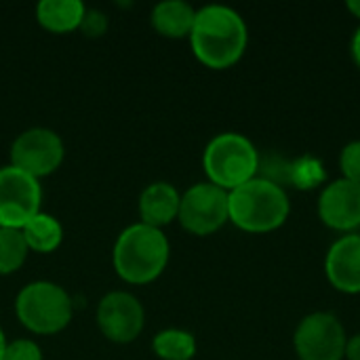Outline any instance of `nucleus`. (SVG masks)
<instances>
[{
	"label": "nucleus",
	"mask_w": 360,
	"mask_h": 360,
	"mask_svg": "<svg viewBox=\"0 0 360 360\" xmlns=\"http://www.w3.org/2000/svg\"><path fill=\"white\" fill-rule=\"evenodd\" d=\"M194 57L209 70H228L236 65L249 46V27L245 17L226 4H207L196 8L190 32Z\"/></svg>",
	"instance_id": "obj_1"
},
{
	"label": "nucleus",
	"mask_w": 360,
	"mask_h": 360,
	"mask_svg": "<svg viewBox=\"0 0 360 360\" xmlns=\"http://www.w3.org/2000/svg\"><path fill=\"white\" fill-rule=\"evenodd\" d=\"M171 245L165 230L141 221L124 228L112 249V266L127 285H150L169 266Z\"/></svg>",
	"instance_id": "obj_2"
},
{
	"label": "nucleus",
	"mask_w": 360,
	"mask_h": 360,
	"mask_svg": "<svg viewBox=\"0 0 360 360\" xmlns=\"http://www.w3.org/2000/svg\"><path fill=\"white\" fill-rule=\"evenodd\" d=\"M230 224L247 234H268L285 226L291 213V200L285 188L268 177L251 181L228 192Z\"/></svg>",
	"instance_id": "obj_3"
},
{
	"label": "nucleus",
	"mask_w": 360,
	"mask_h": 360,
	"mask_svg": "<svg viewBox=\"0 0 360 360\" xmlns=\"http://www.w3.org/2000/svg\"><path fill=\"white\" fill-rule=\"evenodd\" d=\"M259 162L262 158L255 143L236 131L215 135L202 152V169L207 181L226 192H232L257 177Z\"/></svg>",
	"instance_id": "obj_4"
},
{
	"label": "nucleus",
	"mask_w": 360,
	"mask_h": 360,
	"mask_svg": "<svg viewBox=\"0 0 360 360\" xmlns=\"http://www.w3.org/2000/svg\"><path fill=\"white\" fill-rule=\"evenodd\" d=\"M15 314L30 333L57 335L70 325L74 304L61 285L51 281H34L17 293Z\"/></svg>",
	"instance_id": "obj_5"
},
{
	"label": "nucleus",
	"mask_w": 360,
	"mask_h": 360,
	"mask_svg": "<svg viewBox=\"0 0 360 360\" xmlns=\"http://www.w3.org/2000/svg\"><path fill=\"white\" fill-rule=\"evenodd\" d=\"M8 158L15 169L42 179L53 175L65 158V143L59 133L46 127H32L19 133L8 150Z\"/></svg>",
	"instance_id": "obj_6"
},
{
	"label": "nucleus",
	"mask_w": 360,
	"mask_h": 360,
	"mask_svg": "<svg viewBox=\"0 0 360 360\" xmlns=\"http://www.w3.org/2000/svg\"><path fill=\"white\" fill-rule=\"evenodd\" d=\"M177 221L192 236H211L219 232L230 221L228 192L209 181L190 186L181 192Z\"/></svg>",
	"instance_id": "obj_7"
},
{
	"label": "nucleus",
	"mask_w": 360,
	"mask_h": 360,
	"mask_svg": "<svg viewBox=\"0 0 360 360\" xmlns=\"http://www.w3.org/2000/svg\"><path fill=\"white\" fill-rule=\"evenodd\" d=\"M346 327L333 312L306 314L293 333V348L300 360H344Z\"/></svg>",
	"instance_id": "obj_8"
},
{
	"label": "nucleus",
	"mask_w": 360,
	"mask_h": 360,
	"mask_svg": "<svg viewBox=\"0 0 360 360\" xmlns=\"http://www.w3.org/2000/svg\"><path fill=\"white\" fill-rule=\"evenodd\" d=\"M42 186L13 165L0 167V228L21 230L42 209Z\"/></svg>",
	"instance_id": "obj_9"
},
{
	"label": "nucleus",
	"mask_w": 360,
	"mask_h": 360,
	"mask_svg": "<svg viewBox=\"0 0 360 360\" xmlns=\"http://www.w3.org/2000/svg\"><path fill=\"white\" fill-rule=\"evenodd\" d=\"M95 323L108 342L124 346L141 335L146 327V310L133 293L110 291L97 304Z\"/></svg>",
	"instance_id": "obj_10"
},
{
	"label": "nucleus",
	"mask_w": 360,
	"mask_h": 360,
	"mask_svg": "<svg viewBox=\"0 0 360 360\" xmlns=\"http://www.w3.org/2000/svg\"><path fill=\"white\" fill-rule=\"evenodd\" d=\"M319 219L329 230L352 234L360 228V184L350 179H333L327 184L316 202Z\"/></svg>",
	"instance_id": "obj_11"
},
{
	"label": "nucleus",
	"mask_w": 360,
	"mask_h": 360,
	"mask_svg": "<svg viewBox=\"0 0 360 360\" xmlns=\"http://www.w3.org/2000/svg\"><path fill=\"white\" fill-rule=\"evenodd\" d=\"M325 276L329 285L346 295L360 293V232L342 234L325 255Z\"/></svg>",
	"instance_id": "obj_12"
},
{
	"label": "nucleus",
	"mask_w": 360,
	"mask_h": 360,
	"mask_svg": "<svg viewBox=\"0 0 360 360\" xmlns=\"http://www.w3.org/2000/svg\"><path fill=\"white\" fill-rule=\"evenodd\" d=\"M181 192L169 181H152L148 184L137 200L139 221L158 230H165L179 215Z\"/></svg>",
	"instance_id": "obj_13"
},
{
	"label": "nucleus",
	"mask_w": 360,
	"mask_h": 360,
	"mask_svg": "<svg viewBox=\"0 0 360 360\" xmlns=\"http://www.w3.org/2000/svg\"><path fill=\"white\" fill-rule=\"evenodd\" d=\"M196 19V8L186 0H162L150 13L152 27L169 40L190 38Z\"/></svg>",
	"instance_id": "obj_14"
},
{
	"label": "nucleus",
	"mask_w": 360,
	"mask_h": 360,
	"mask_svg": "<svg viewBox=\"0 0 360 360\" xmlns=\"http://www.w3.org/2000/svg\"><path fill=\"white\" fill-rule=\"evenodd\" d=\"M86 6L80 0H40L36 6V21L51 34H70L80 30Z\"/></svg>",
	"instance_id": "obj_15"
},
{
	"label": "nucleus",
	"mask_w": 360,
	"mask_h": 360,
	"mask_svg": "<svg viewBox=\"0 0 360 360\" xmlns=\"http://www.w3.org/2000/svg\"><path fill=\"white\" fill-rule=\"evenodd\" d=\"M21 234L27 243V249L40 255H49L53 251H57L63 243V226L61 221L51 215L40 211L38 215H34L23 228Z\"/></svg>",
	"instance_id": "obj_16"
},
{
	"label": "nucleus",
	"mask_w": 360,
	"mask_h": 360,
	"mask_svg": "<svg viewBox=\"0 0 360 360\" xmlns=\"http://www.w3.org/2000/svg\"><path fill=\"white\" fill-rule=\"evenodd\" d=\"M196 338L186 329H162L152 338V352L160 360H192L196 356Z\"/></svg>",
	"instance_id": "obj_17"
},
{
	"label": "nucleus",
	"mask_w": 360,
	"mask_h": 360,
	"mask_svg": "<svg viewBox=\"0 0 360 360\" xmlns=\"http://www.w3.org/2000/svg\"><path fill=\"white\" fill-rule=\"evenodd\" d=\"M27 255L30 249L21 230L0 228V276H8L21 270Z\"/></svg>",
	"instance_id": "obj_18"
},
{
	"label": "nucleus",
	"mask_w": 360,
	"mask_h": 360,
	"mask_svg": "<svg viewBox=\"0 0 360 360\" xmlns=\"http://www.w3.org/2000/svg\"><path fill=\"white\" fill-rule=\"evenodd\" d=\"M340 169L342 177L360 184V139L346 143L340 152Z\"/></svg>",
	"instance_id": "obj_19"
},
{
	"label": "nucleus",
	"mask_w": 360,
	"mask_h": 360,
	"mask_svg": "<svg viewBox=\"0 0 360 360\" xmlns=\"http://www.w3.org/2000/svg\"><path fill=\"white\" fill-rule=\"evenodd\" d=\"M2 360H42V350L34 340L21 338V340L6 342Z\"/></svg>",
	"instance_id": "obj_20"
},
{
	"label": "nucleus",
	"mask_w": 360,
	"mask_h": 360,
	"mask_svg": "<svg viewBox=\"0 0 360 360\" xmlns=\"http://www.w3.org/2000/svg\"><path fill=\"white\" fill-rule=\"evenodd\" d=\"M80 30L91 36V38H97V36H103L105 30H108V17L101 13V11H89L86 8V15L82 19V25Z\"/></svg>",
	"instance_id": "obj_21"
},
{
	"label": "nucleus",
	"mask_w": 360,
	"mask_h": 360,
	"mask_svg": "<svg viewBox=\"0 0 360 360\" xmlns=\"http://www.w3.org/2000/svg\"><path fill=\"white\" fill-rule=\"evenodd\" d=\"M344 360H360V333L350 335L346 342V354Z\"/></svg>",
	"instance_id": "obj_22"
},
{
	"label": "nucleus",
	"mask_w": 360,
	"mask_h": 360,
	"mask_svg": "<svg viewBox=\"0 0 360 360\" xmlns=\"http://www.w3.org/2000/svg\"><path fill=\"white\" fill-rule=\"evenodd\" d=\"M350 53H352V59L354 63L360 68V25L356 27L354 36H352V42H350Z\"/></svg>",
	"instance_id": "obj_23"
},
{
	"label": "nucleus",
	"mask_w": 360,
	"mask_h": 360,
	"mask_svg": "<svg viewBox=\"0 0 360 360\" xmlns=\"http://www.w3.org/2000/svg\"><path fill=\"white\" fill-rule=\"evenodd\" d=\"M346 8L360 21V0H348L346 2Z\"/></svg>",
	"instance_id": "obj_24"
},
{
	"label": "nucleus",
	"mask_w": 360,
	"mask_h": 360,
	"mask_svg": "<svg viewBox=\"0 0 360 360\" xmlns=\"http://www.w3.org/2000/svg\"><path fill=\"white\" fill-rule=\"evenodd\" d=\"M4 348H6V338H4V331L0 327V360L4 356Z\"/></svg>",
	"instance_id": "obj_25"
}]
</instances>
